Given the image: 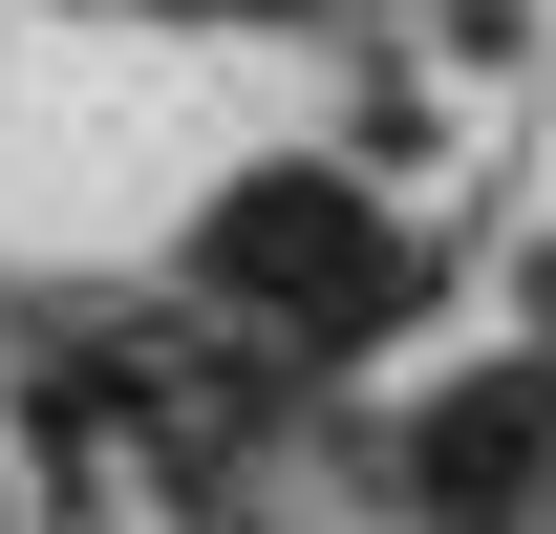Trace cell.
<instances>
[{
    "label": "cell",
    "instance_id": "2",
    "mask_svg": "<svg viewBox=\"0 0 556 534\" xmlns=\"http://www.w3.org/2000/svg\"><path fill=\"white\" fill-rule=\"evenodd\" d=\"M535 449H556V385H471V406H428L407 428V470H428V513H514V492H535Z\"/></svg>",
    "mask_w": 556,
    "mask_h": 534
},
{
    "label": "cell",
    "instance_id": "1",
    "mask_svg": "<svg viewBox=\"0 0 556 534\" xmlns=\"http://www.w3.org/2000/svg\"><path fill=\"white\" fill-rule=\"evenodd\" d=\"M214 278H300V321H321V342L386 321V236H364L343 171H257V193L214 214Z\"/></svg>",
    "mask_w": 556,
    "mask_h": 534
}]
</instances>
